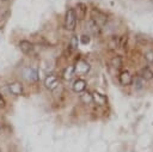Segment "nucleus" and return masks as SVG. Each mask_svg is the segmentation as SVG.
I'll return each instance as SVG.
<instances>
[{"label": "nucleus", "mask_w": 153, "mask_h": 152, "mask_svg": "<svg viewBox=\"0 0 153 152\" xmlns=\"http://www.w3.org/2000/svg\"><path fill=\"white\" fill-rule=\"evenodd\" d=\"M74 13H75L76 19H80V20L85 19L86 13H87V6H86V4H84V2H78V4L75 5Z\"/></svg>", "instance_id": "0eeeda50"}, {"label": "nucleus", "mask_w": 153, "mask_h": 152, "mask_svg": "<svg viewBox=\"0 0 153 152\" xmlns=\"http://www.w3.org/2000/svg\"><path fill=\"white\" fill-rule=\"evenodd\" d=\"M1 1H7V0H1Z\"/></svg>", "instance_id": "5701e85b"}, {"label": "nucleus", "mask_w": 153, "mask_h": 152, "mask_svg": "<svg viewBox=\"0 0 153 152\" xmlns=\"http://www.w3.org/2000/svg\"><path fill=\"white\" fill-rule=\"evenodd\" d=\"M91 19L94 20L99 26L105 25L106 22H108L106 14H105L104 12H102L100 10H98V8H93V10H92V12H91Z\"/></svg>", "instance_id": "f03ea898"}, {"label": "nucleus", "mask_w": 153, "mask_h": 152, "mask_svg": "<svg viewBox=\"0 0 153 152\" xmlns=\"http://www.w3.org/2000/svg\"><path fill=\"white\" fill-rule=\"evenodd\" d=\"M86 28H87V30L92 34V35H100V31H102V28L94 22V20H92V19H88V22H87V24H86Z\"/></svg>", "instance_id": "f8f14e48"}, {"label": "nucleus", "mask_w": 153, "mask_h": 152, "mask_svg": "<svg viewBox=\"0 0 153 152\" xmlns=\"http://www.w3.org/2000/svg\"><path fill=\"white\" fill-rule=\"evenodd\" d=\"M80 101L84 104H91L92 103V93L88 91H82L80 95Z\"/></svg>", "instance_id": "dca6fc26"}, {"label": "nucleus", "mask_w": 153, "mask_h": 152, "mask_svg": "<svg viewBox=\"0 0 153 152\" xmlns=\"http://www.w3.org/2000/svg\"><path fill=\"white\" fill-rule=\"evenodd\" d=\"M90 36L88 35H82L81 37H80V42L82 43V44H88L90 43Z\"/></svg>", "instance_id": "412c9836"}, {"label": "nucleus", "mask_w": 153, "mask_h": 152, "mask_svg": "<svg viewBox=\"0 0 153 152\" xmlns=\"http://www.w3.org/2000/svg\"><path fill=\"white\" fill-rule=\"evenodd\" d=\"M6 107V101H5V98L2 97V95L0 93V109L1 108H5Z\"/></svg>", "instance_id": "4be33fe9"}, {"label": "nucleus", "mask_w": 153, "mask_h": 152, "mask_svg": "<svg viewBox=\"0 0 153 152\" xmlns=\"http://www.w3.org/2000/svg\"><path fill=\"white\" fill-rule=\"evenodd\" d=\"M74 75H75L74 66H67V67L63 69V72H62V78H63V80H66V81L72 80V79L74 78Z\"/></svg>", "instance_id": "ddd939ff"}, {"label": "nucleus", "mask_w": 153, "mask_h": 152, "mask_svg": "<svg viewBox=\"0 0 153 152\" xmlns=\"http://www.w3.org/2000/svg\"><path fill=\"white\" fill-rule=\"evenodd\" d=\"M0 152H1V148H0Z\"/></svg>", "instance_id": "b1692460"}, {"label": "nucleus", "mask_w": 153, "mask_h": 152, "mask_svg": "<svg viewBox=\"0 0 153 152\" xmlns=\"http://www.w3.org/2000/svg\"><path fill=\"white\" fill-rule=\"evenodd\" d=\"M7 89H8V92H10L11 95H13V96H20V95H23V92H24L23 85H22V83H19V81H13V83L8 84V85H7Z\"/></svg>", "instance_id": "423d86ee"}, {"label": "nucleus", "mask_w": 153, "mask_h": 152, "mask_svg": "<svg viewBox=\"0 0 153 152\" xmlns=\"http://www.w3.org/2000/svg\"><path fill=\"white\" fill-rule=\"evenodd\" d=\"M69 47H71L73 50L78 49V37H76V36H73V37L71 38V44H69Z\"/></svg>", "instance_id": "6ab92c4d"}, {"label": "nucleus", "mask_w": 153, "mask_h": 152, "mask_svg": "<svg viewBox=\"0 0 153 152\" xmlns=\"http://www.w3.org/2000/svg\"><path fill=\"white\" fill-rule=\"evenodd\" d=\"M72 90L74 92H76V93H81L82 91L86 90V81L84 79H81V78L75 79L73 81V84H72Z\"/></svg>", "instance_id": "9b49d317"}, {"label": "nucleus", "mask_w": 153, "mask_h": 152, "mask_svg": "<svg viewBox=\"0 0 153 152\" xmlns=\"http://www.w3.org/2000/svg\"><path fill=\"white\" fill-rule=\"evenodd\" d=\"M109 47L111 49H117L120 48V36H112L109 41Z\"/></svg>", "instance_id": "a211bd4d"}, {"label": "nucleus", "mask_w": 153, "mask_h": 152, "mask_svg": "<svg viewBox=\"0 0 153 152\" xmlns=\"http://www.w3.org/2000/svg\"><path fill=\"white\" fill-rule=\"evenodd\" d=\"M19 48H20V50H22L24 54H26V55L32 54V53H33V49H35L33 44H32L30 41H27V39H22V41L19 42Z\"/></svg>", "instance_id": "1a4fd4ad"}, {"label": "nucleus", "mask_w": 153, "mask_h": 152, "mask_svg": "<svg viewBox=\"0 0 153 152\" xmlns=\"http://www.w3.org/2000/svg\"><path fill=\"white\" fill-rule=\"evenodd\" d=\"M110 63H111V66H112L114 68L121 69L122 66H123V59H122L121 55H116V56H114V57L110 60Z\"/></svg>", "instance_id": "2eb2a0df"}, {"label": "nucleus", "mask_w": 153, "mask_h": 152, "mask_svg": "<svg viewBox=\"0 0 153 152\" xmlns=\"http://www.w3.org/2000/svg\"><path fill=\"white\" fill-rule=\"evenodd\" d=\"M44 86H45V89H48L50 91L55 90L59 86V79H57V77L55 74H48L45 77V79H44Z\"/></svg>", "instance_id": "39448f33"}, {"label": "nucleus", "mask_w": 153, "mask_h": 152, "mask_svg": "<svg viewBox=\"0 0 153 152\" xmlns=\"http://www.w3.org/2000/svg\"><path fill=\"white\" fill-rule=\"evenodd\" d=\"M118 81L123 86H129L133 83V75L128 71H122L120 73V75H118Z\"/></svg>", "instance_id": "6e6552de"}, {"label": "nucleus", "mask_w": 153, "mask_h": 152, "mask_svg": "<svg viewBox=\"0 0 153 152\" xmlns=\"http://www.w3.org/2000/svg\"><path fill=\"white\" fill-rule=\"evenodd\" d=\"M92 102L96 103L97 105L103 107V105H105L108 103V98H106L105 95H103V93H100L98 91H94V92H92Z\"/></svg>", "instance_id": "9d476101"}, {"label": "nucleus", "mask_w": 153, "mask_h": 152, "mask_svg": "<svg viewBox=\"0 0 153 152\" xmlns=\"http://www.w3.org/2000/svg\"><path fill=\"white\" fill-rule=\"evenodd\" d=\"M75 25H76V17L74 13V8L69 7L65 14V28L68 31H73L75 29Z\"/></svg>", "instance_id": "f257e3e1"}, {"label": "nucleus", "mask_w": 153, "mask_h": 152, "mask_svg": "<svg viewBox=\"0 0 153 152\" xmlns=\"http://www.w3.org/2000/svg\"><path fill=\"white\" fill-rule=\"evenodd\" d=\"M23 77L27 80V81H36L38 79V73H37V69L35 67H31V66H27L23 69Z\"/></svg>", "instance_id": "20e7f679"}, {"label": "nucleus", "mask_w": 153, "mask_h": 152, "mask_svg": "<svg viewBox=\"0 0 153 152\" xmlns=\"http://www.w3.org/2000/svg\"><path fill=\"white\" fill-rule=\"evenodd\" d=\"M0 128H1V127H0Z\"/></svg>", "instance_id": "393cba45"}, {"label": "nucleus", "mask_w": 153, "mask_h": 152, "mask_svg": "<svg viewBox=\"0 0 153 152\" xmlns=\"http://www.w3.org/2000/svg\"><path fill=\"white\" fill-rule=\"evenodd\" d=\"M90 63L85 60H78L76 63L74 65V72L78 75H85L90 72Z\"/></svg>", "instance_id": "7ed1b4c3"}, {"label": "nucleus", "mask_w": 153, "mask_h": 152, "mask_svg": "<svg viewBox=\"0 0 153 152\" xmlns=\"http://www.w3.org/2000/svg\"><path fill=\"white\" fill-rule=\"evenodd\" d=\"M145 57H146V60H147V62H148V63L153 65V50L147 51V53L145 54Z\"/></svg>", "instance_id": "aec40b11"}, {"label": "nucleus", "mask_w": 153, "mask_h": 152, "mask_svg": "<svg viewBox=\"0 0 153 152\" xmlns=\"http://www.w3.org/2000/svg\"><path fill=\"white\" fill-rule=\"evenodd\" d=\"M131 84H134V86H135V89L136 90H141L142 87H143V84H145V80L137 74V75H135V77H133V83Z\"/></svg>", "instance_id": "f3484780"}, {"label": "nucleus", "mask_w": 153, "mask_h": 152, "mask_svg": "<svg viewBox=\"0 0 153 152\" xmlns=\"http://www.w3.org/2000/svg\"><path fill=\"white\" fill-rule=\"evenodd\" d=\"M139 75L143 79V80H152L153 79V71L149 69L148 67H143L140 69Z\"/></svg>", "instance_id": "4468645a"}]
</instances>
